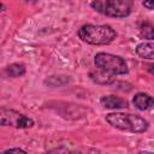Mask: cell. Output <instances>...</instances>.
I'll return each instance as SVG.
<instances>
[{"instance_id":"cell-3","label":"cell","mask_w":154,"mask_h":154,"mask_svg":"<svg viewBox=\"0 0 154 154\" xmlns=\"http://www.w3.org/2000/svg\"><path fill=\"white\" fill-rule=\"evenodd\" d=\"M94 64L97 69H100L112 76L126 75L129 72L126 61L122 57L111 54V53H105V52L97 53L94 57Z\"/></svg>"},{"instance_id":"cell-10","label":"cell","mask_w":154,"mask_h":154,"mask_svg":"<svg viewBox=\"0 0 154 154\" xmlns=\"http://www.w3.org/2000/svg\"><path fill=\"white\" fill-rule=\"evenodd\" d=\"M140 36L144 40H154V25L149 22H143L140 25Z\"/></svg>"},{"instance_id":"cell-9","label":"cell","mask_w":154,"mask_h":154,"mask_svg":"<svg viewBox=\"0 0 154 154\" xmlns=\"http://www.w3.org/2000/svg\"><path fill=\"white\" fill-rule=\"evenodd\" d=\"M89 76L97 84L106 85V84H111V83L114 82V76H112V75H109V73H107V72H105V71H102V70H100L97 67H96V70L90 71Z\"/></svg>"},{"instance_id":"cell-1","label":"cell","mask_w":154,"mask_h":154,"mask_svg":"<svg viewBox=\"0 0 154 154\" xmlns=\"http://www.w3.org/2000/svg\"><path fill=\"white\" fill-rule=\"evenodd\" d=\"M106 122L118 130L132 134H142L149 128V123L144 118L132 113L112 112L106 114Z\"/></svg>"},{"instance_id":"cell-11","label":"cell","mask_w":154,"mask_h":154,"mask_svg":"<svg viewBox=\"0 0 154 154\" xmlns=\"http://www.w3.org/2000/svg\"><path fill=\"white\" fill-rule=\"evenodd\" d=\"M6 73L10 77H20L25 73V66L19 63H13L6 67Z\"/></svg>"},{"instance_id":"cell-16","label":"cell","mask_w":154,"mask_h":154,"mask_svg":"<svg viewBox=\"0 0 154 154\" xmlns=\"http://www.w3.org/2000/svg\"><path fill=\"white\" fill-rule=\"evenodd\" d=\"M24 1H35V0H24Z\"/></svg>"},{"instance_id":"cell-15","label":"cell","mask_w":154,"mask_h":154,"mask_svg":"<svg viewBox=\"0 0 154 154\" xmlns=\"http://www.w3.org/2000/svg\"><path fill=\"white\" fill-rule=\"evenodd\" d=\"M143 6L148 10H154V0H143Z\"/></svg>"},{"instance_id":"cell-12","label":"cell","mask_w":154,"mask_h":154,"mask_svg":"<svg viewBox=\"0 0 154 154\" xmlns=\"http://www.w3.org/2000/svg\"><path fill=\"white\" fill-rule=\"evenodd\" d=\"M45 83L51 85V87H61V85L69 83V77H66V76H51L49 78H47L45 81Z\"/></svg>"},{"instance_id":"cell-13","label":"cell","mask_w":154,"mask_h":154,"mask_svg":"<svg viewBox=\"0 0 154 154\" xmlns=\"http://www.w3.org/2000/svg\"><path fill=\"white\" fill-rule=\"evenodd\" d=\"M91 7L94 10H96L97 12L103 13V1H101V0H94L91 2Z\"/></svg>"},{"instance_id":"cell-2","label":"cell","mask_w":154,"mask_h":154,"mask_svg":"<svg viewBox=\"0 0 154 154\" xmlns=\"http://www.w3.org/2000/svg\"><path fill=\"white\" fill-rule=\"evenodd\" d=\"M79 38L94 46H105L109 45L117 36L116 30L109 25H96V24H85L78 30Z\"/></svg>"},{"instance_id":"cell-7","label":"cell","mask_w":154,"mask_h":154,"mask_svg":"<svg viewBox=\"0 0 154 154\" xmlns=\"http://www.w3.org/2000/svg\"><path fill=\"white\" fill-rule=\"evenodd\" d=\"M134 106L140 111H147L154 106V99L146 93H137L132 99Z\"/></svg>"},{"instance_id":"cell-14","label":"cell","mask_w":154,"mask_h":154,"mask_svg":"<svg viewBox=\"0 0 154 154\" xmlns=\"http://www.w3.org/2000/svg\"><path fill=\"white\" fill-rule=\"evenodd\" d=\"M10 153H22V154H25L26 152L24 149H20V148H8V149L2 152V154H10Z\"/></svg>"},{"instance_id":"cell-4","label":"cell","mask_w":154,"mask_h":154,"mask_svg":"<svg viewBox=\"0 0 154 154\" xmlns=\"http://www.w3.org/2000/svg\"><path fill=\"white\" fill-rule=\"evenodd\" d=\"M0 117H1L0 124L2 126H12V128H17V129H29V128H32L35 124V122L31 118L14 111V109L1 108Z\"/></svg>"},{"instance_id":"cell-8","label":"cell","mask_w":154,"mask_h":154,"mask_svg":"<svg viewBox=\"0 0 154 154\" xmlns=\"http://www.w3.org/2000/svg\"><path fill=\"white\" fill-rule=\"evenodd\" d=\"M136 54L147 60H154V42H141L135 48Z\"/></svg>"},{"instance_id":"cell-5","label":"cell","mask_w":154,"mask_h":154,"mask_svg":"<svg viewBox=\"0 0 154 154\" xmlns=\"http://www.w3.org/2000/svg\"><path fill=\"white\" fill-rule=\"evenodd\" d=\"M132 4L130 0H105L103 14L113 18H125L131 13Z\"/></svg>"},{"instance_id":"cell-6","label":"cell","mask_w":154,"mask_h":154,"mask_svg":"<svg viewBox=\"0 0 154 154\" xmlns=\"http://www.w3.org/2000/svg\"><path fill=\"white\" fill-rule=\"evenodd\" d=\"M100 103L108 109H120L128 107V101L116 95H105L100 99Z\"/></svg>"}]
</instances>
